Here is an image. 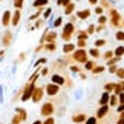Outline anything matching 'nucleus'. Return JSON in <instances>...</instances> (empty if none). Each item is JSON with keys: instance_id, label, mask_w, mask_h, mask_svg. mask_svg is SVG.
I'll return each instance as SVG.
<instances>
[{"instance_id": "7", "label": "nucleus", "mask_w": 124, "mask_h": 124, "mask_svg": "<svg viewBox=\"0 0 124 124\" xmlns=\"http://www.w3.org/2000/svg\"><path fill=\"white\" fill-rule=\"evenodd\" d=\"M47 3V0H37L35 2V6H39V5H45Z\"/></svg>"}, {"instance_id": "2", "label": "nucleus", "mask_w": 124, "mask_h": 124, "mask_svg": "<svg viewBox=\"0 0 124 124\" xmlns=\"http://www.w3.org/2000/svg\"><path fill=\"white\" fill-rule=\"evenodd\" d=\"M19 18H21V10L18 9L15 13H13V19H12V25H18L19 22Z\"/></svg>"}, {"instance_id": "3", "label": "nucleus", "mask_w": 124, "mask_h": 124, "mask_svg": "<svg viewBox=\"0 0 124 124\" xmlns=\"http://www.w3.org/2000/svg\"><path fill=\"white\" fill-rule=\"evenodd\" d=\"M10 32H6V35L3 37V44H5V47H8L9 45V42H10Z\"/></svg>"}, {"instance_id": "6", "label": "nucleus", "mask_w": 124, "mask_h": 124, "mask_svg": "<svg viewBox=\"0 0 124 124\" xmlns=\"http://www.w3.org/2000/svg\"><path fill=\"white\" fill-rule=\"evenodd\" d=\"M22 2H23V0H15V2H13V5H15L18 9H21V8H22Z\"/></svg>"}, {"instance_id": "10", "label": "nucleus", "mask_w": 124, "mask_h": 124, "mask_svg": "<svg viewBox=\"0 0 124 124\" xmlns=\"http://www.w3.org/2000/svg\"><path fill=\"white\" fill-rule=\"evenodd\" d=\"M12 124H13V123H12Z\"/></svg>"}, {"instance_id": "1", "label": "nucleus", "mask_w": 124, "mask_h": 124, "mask_svg": "<svg viewBox=\"0 0 124 124\" xmlns=\"http://www.w3.org/2000/svg\"><path fill=\"white\" fill-rule=\"evenodd\" d=\"M10 16H12V13L9 12V10H6L5 13H3V18H2V23L5 25V26H8L10 22H12V19H10Z\"/></svg>"}, {"instance_id": "5", "label": "nucleus", "mask_w": 124, "mask_h": 124, "mask_svg": "<svg viewBox=\"0 0 124 124\" xmlns=\"http://www.w3.org/2000/svg\"><path fill=\"white\" fill-rule=\"evenodd\" d=\"M53 82H55V83H63V79H61L60 76H53Z\"/></svg>"}, {"instance_id": "9", "label": "nucleus", "mask_w": 124, "mask_h": 124, "mask_svg": "<svg viewBox=\"0 0 124 124\" xmlns=\"http://www.w3.org/2000/svg\"><path fill=\"white\" fill-rule=\"evenodd\" d=\"M86 124H95V120H93V118H91V120H89Z\"/></svg>"}, {"instance_id": "4", "label": "nucleus", "mask_w": 124, "mask_h": 124, "mask_svg": "<svg viewBox=\"0 0 124 124\" xmlns=\"http://www.w3.org/2000/svg\"><path fill=\"white\" fill-rule=\"evenodd\" d=\"M48 93L50 95H54V93H57V86L55 85H48Z\"/></svg>"}, {"instance_id": "8", "label": "nucleus", "mask_w": 124, "mask_h": 124, "mask_svg": "<svg viewBox=\"0 0 124 124\" xmlns=\"http://www.w3.org/2000/svg\"><path fill=\"white\" fill-rule=\"evenodd\" d=\"M45 124H54V120H53V118H48V120L45 121Z\"/></svg>"}]
</instances>
